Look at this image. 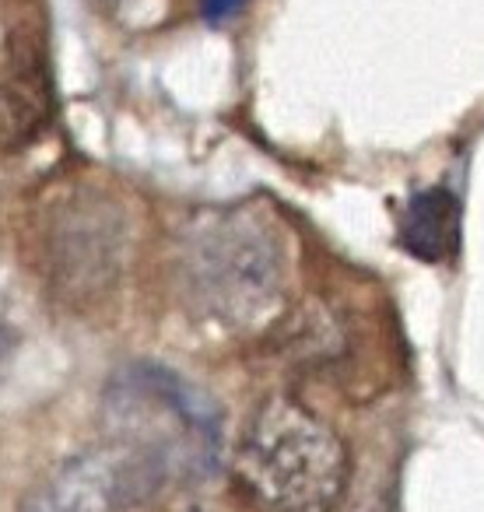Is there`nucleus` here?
<instances>
[{
	"label": "nucleus",
	"mask_w": 484,
	"mask_h": 512,
	"mask_svg": "<svg viewBox=\"0 0 484 512\" xmlns=\"http://www.w3.org/2000/svg\"><path fill=\"white\" fill-rule=\"evenodd\" d=\"M88 4H92L95 11H106V15H109V11H120L127 0H88Z\"/></svg>",
	"instance_id": "nucleus-9"
},
{
	"label": "nucleus",
	"mask_w": 484,
	"mask_h": 512,
	"mask_svg": "<svg viewBox=\"0 0 484 512\" xmlns=\"http://www.w3.org/2000/svg\"><path fill=\"white\" fill-rule=\"evenodd\" d=\"M242 4H246V0H204V18L207 22H225V18H232Z\"/></svg>",
	"instance_id": "nucleus-8"
},
{
	"label": "nucleus",
	"mask_w": 484,
	"mask_h": 512,
	"mask_svg": "<svg viewBox=\"0 0 484 512\" xmlns=\"http://www.w3.org/2000/svg\"><path fill=\"white\" fill-rule=\"evenodd\" d=\"M109 449L134 474L144 502L165 488H190L218 467L214 407L179 376L155 365L123 372L109 390Z\"/></svg>",
	"instance_id": "nucleus-2"
},
{
	"label": "nucleus",
	"mask_w": 484,
	"mask_h": 512,
	"mask_svg": "<svg viewBox=\"0 0 484 512\" xmlns=\"http://www.w3.org/2000/svg\"><path fill=\"white\" fill-rule=\"evenodd\" d=\"M348 474L341 435L285 393L253 411L232 456V491L246 512H334Z\"/></svg>",
	"instance_id": "nucleus-3"
},
{
	"label": "nucleus",
	"mask_w": 484,
	"mask_h": 512,
	"mask_svg": "<svg viewBox=\"0 0 484 512\" xmlns=\"http://www.w3.org/2000/svg\"><path fill=\"white\" fill-rule=\"evenodd\" d=\"M53 116L50 71L36 43L8 39L0 46V155L29 148Z\"/></svg>",
	"instance_id": "nucleus-5"
},
{
	"label": "nucleus",
	"mask_w": 484,
	"mask_h": 512,
	"mask_svg": "<svg viewBox=\"0 0 484 512\" xmlns=\"http://www.w3.org/2000/svg\"><path fill=\"white\" fill-rule=\"evenodd\" d=\"M463 207L449 186L418 190L404 204L397 221L400 246L425 264H446L460 253Z\"/></svg>",
	"instance_id": "nucleus-7"
},
{
	"label": "nucleus",
	"mask_w": 484,
	"mask_h": 512,
	"mask_svg": "<svg viewBox=\"0 0 484 512\" xmlns=\"http://www.w3.org/2000/svg\"><path fill=\"white\" fill-rule=\"evenodd\" d=\"M134 214L116 190L88 179L57 183L29 207L25 256L67 306H95L120 288L134 260Z\"/></svg>",
	"instance_id": "nucleus-4"
},
{
	"label": "nucleus",
	"mask_w": 484,
	"mask_h": 512,
	"mask_svg": "<svg viewBox=\"0 0 484 512\" xmlns=\"http://www.w3.org/2000/svg\"><path fill=\"white\" fill-rule=\"evenodd\" d=\"M176 281L200 323L235 337L274 330L292 299V246L271 207H207L186 225Z\"/></svg>",
	"instance_id": "nucleus-1"
},
{
	"label": "nucleus",
	"mask_w": 484,
	"mask_h": 512,
	"mask_svg": "<svg viewBox=\"0 0 484 512\" xmlns=\"http://www.w3.org/2000/svg\"><path fill=\"white\" fill-rule=\"evenodd\" d=\"M144 502L141 488L109 446L71 460L29 498L25 512H116Z\"/></svg>",
	"instance_id": "nucleus-6"
}]
</instances>
